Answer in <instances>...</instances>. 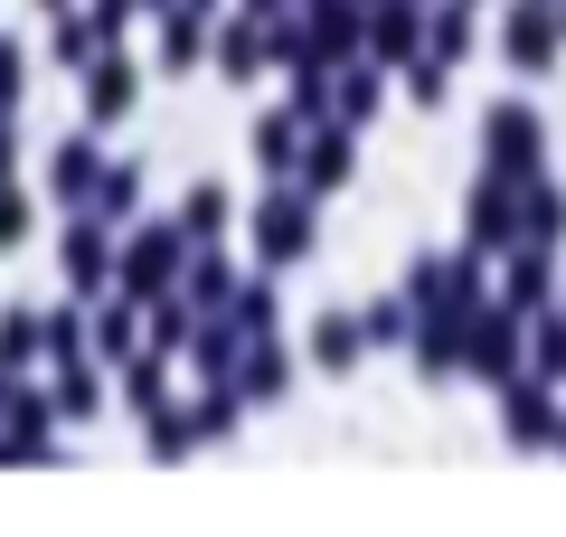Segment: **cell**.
Masks as SVG:
<instances>
[{"label":"cell","instance_id":"obj_16","mask_svg":"<svg viewBox=\"0 0 566 537\" xmlns=\"http://www.w3.org/2000/svg\"><path fill=\"white\" fill-rule=\"evenodd\" d=\"M255 151H264V160H293V123L274 114V123H264V133H255Z\"/></svg>","mask_w":566,"mask_h":537},{"label":"cell","instance_id":"obj_4","mask_svg":"<svg viewBox=\"0 0 566 537\" xmlns=\"http://www.w3.org/2000/svg\"><path fill=\"white\" fill-rule=\"evenodd\" d=\"M520 236L528 245H557L566 236V199L547 189V179H528V189H520Z\"/></svg>","mask_w":566,"mask_h":537},{"label":"cell","instance_id":"obj_13","mask_svg":"<svg viewBox=\"0 0 566 537\" xmlns=\"http://www.w3.org/2000/svg\"><path fill=\"white\" fill-rule=\"evenodd\" d=\"M199 57V20L189 10H170V29H161V66H189Z\"/></svg>","mask_w":566,"mask_h":537},{"label":"cell","instance_id":"obj_12","mask_svg":"<svg viewBox=\"0 0 566 537\" xmlns=\"http://www.w3.org/2000/svg\"><path fill=\"white\" fill-rule=\"evenodd\" d=\"M416 10H378V57H406V48H416Z\"/></svg>","mask_w":566,"mask_h":537},{"label":"cell","instance_id":"obj_14","mask_svg":"<svg viewBox=\"0 0 566 537\" xmlns=\"http://www.w3.org/2000/svg\"><path fill=\"white\" fill-rule=\"evenodd\" d=\"M123 95H133V66H104V76H95V123H114Z\"/></svg>","mask_w":566,"mask_h":537},{"label":"cell","instance_id":"obj_7","mask_svg":"<svg viewBox=\"0 0 566 537\" xmlns=\"http://www.w3.org/2000/svg\"><path fill=\"white\" fill-rule=\"evenodd\" d=\"M501 293H510V312L547 302V245H528V236H520V255H510V283H501Z\"/></svg>","mask_w":566,"mask_h":537},{"label":"cell","instance_id":"obj_11","mask_svg":"<svg viewBox=\"0 0 566 537\" xmlns=\"http://www.w3.org/2000/svg\"><path fill=\"white\" fill-rule=\"evenodd\" d=\"M104 255H114V245H104L95 227H85V236L66 245V274H76V283H104Z\"/></svg>","mask_w":566,"mask_h":537},{"label":"cell","instance_id":"obj_10","mask_svg":"<svg viewBox=\"0 0 566 537\" xmlns=\"http://www.w3.org/2000/svg\"><path fill=\"white\" fill-rule=\"evenodd\" d=\"M424 29H434V57H463V48H472V20H463V10H434V20H424Z\"/></svg>","mask_w":566,"mask_h":537},{"label":"cell","instance_id":"obj_6","mask_svg":"<svg viewBox=\"0 0 566 537\" xmlns=\"http://www.w3.org/2000/svg\"><path fill=\"white\" fill-rule=\"evenodd\" d=\"M303 245H312V218H303L293 199H274V208H264V255H274V264H293Z\"/></svg>","mask_w":566,"mask_h":537},{"label":"cell","instance_id":"obj_15","mask_svg":"<svg viewBox=\"0 0 566 537\" xmlns=\"http://www.w3.org/2000/svg\"><path fill=\"white\" fill-rule=\"evenodd\" d=\"M245 387H255V397H274V387H283V358L255 349V358H245Z\"/></svg>","mask_w":566,"mask_h":537},{"label":"cell","instance_id":"obj_17","mask_svg":"<svg viewBox=\"0 0 566 537\" xmlns=\"http://www.w3.org/2000/svg\"><path fill=\"white\" fill-rule=\"evenodd\" d=\"M368 339H406V302H378L368 312Z\"/></svg>","mask_w":566,"mask_h":537},{"label":"cell","instance_id":"obj_5","mask_svg":"<svg viewBox=\"0 0 566 537\" xmlns=\"http://www.w3.org/2000/svg\"><path fill=\"white\" fill-rule=\"evenodd\" d=\"M359 339H368V320H349V312H322V320H312V358H322V368H349Z\"/></svg>","mask_w":566,"mask_h":537},{"label":"cell","instance_id":"obj_9","mask_svg":"<svg viewBox=\"0 0 566 537\" xmlns=\"http://www.w3.org/2000/svg\"><path fill=\"white\" fill-rule=\"evenodd\" d=\"M349 179V141L331 133V141H312V189H340Z\"/></svg>","mask_w":566,"mask_h":537},{"label":"cell","instance_id":"obj_8","mask_svg":"<svg viewBox=\"0 0 566 537\" xmlns=\"http://www.w3.org/2000/svg\"><path fill=\"white\" fill-rule=\"evenodd\" d=\"M557 415H547V387H510V443H547Z\"/></svg>","mask_w":566,"mask_h":537},{"label":"cell","instance_id":"obj_1","mask_svg":"<svg viewBox=\"0 0 566 537\" xmlns=\"http://www.w3.org/2000/svg\"><path fill=\"white\" fill-rule=\"evenodd\" d=\"M482 141H491V170H510V179H538V151H547L538 114H520V104H501Z\"/></svg>","mask_w":566,"mask_h":537},{"label":"cell","instance_id":"obj_2","mask_svg":"<svg viewBox=\"0 0 566 537\" xmlns=\"http://www.w3.org/2000/svg\"><path fill=\"white\" fill-rule=\"evenodd\" d=\"M557 39H566V20H547L538 0H528V10H510V29H501V48H510V66H520V76H547V66H557Z\"/></svg>","mask_w":566,"mask_h":537},{"label":"cell","instance_id":"obj_3","mask_svg":"<svg viewBox=\"0 0 566 537\" xmlns=\"http://www.w3.org/2000/svg\"><path fill=\"white\" fill-rule=\"evenodd\" d=\"M520 312H482L463 330V368H482V378H510V358H520V330H510Z\"/></svg>","mask_w":566,"mask_h":537}]
</instances>
